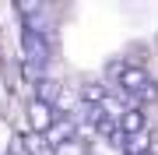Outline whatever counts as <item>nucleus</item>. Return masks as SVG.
Returning <instances> with one entry per match:
<instances>
[{
    "label": "nucleus",
    "instance_id": "nucleus-1",
    "mask_svg": "<svg viewBox=\"0 0 158 155\" xmlns=\"http://www.w3.org/2000/svg\"><path fill=\"white\" fill-rule=\"evenodd\" d=\"M109 78L116 81L119 95L130 99V106H144L158 99V81L148 74L141 63H127V60H113L109 63Z\"/></svg>",
    "mask_w": 158,
    "mask_h": 155
},
{
    "label": "nucleus",
    "instance_id": "nucleus-2",
    "mask_svg": "<svg viewBox=\"0 0 158 155\" xmlns=\"http://www.w3.org/2000/svg\"><path fill=\"white\" fill-rule=\"evenodd\" d=\"M21 50H25V74L28 81L46 78V63H49V32L21 25Z\"/></svg>",
    "mask_w": 158,
    "mask_h": 155
},
{
    "label": "nucleus",
    "instance_id": "nucleus-3",
    "mask_svg": "<svg viewBox=\"0 0 158 155\" xmlns=\"http://www.w3.org/2000/svg\"><path fill=\"white\" fill-rule=\"evenodd\" d=\"M28 123H32L35 134H49L53 127H56V113H53V106L32 99V106H28Z\"/></svg>",
    "mask_w": 158,
    "mask_h": 155
},
{
    "label": "nucleus",
    "instance_id": "nucleus-4",
    "mask_svg": "<svg viewBox=\"0 0 158 155\" xmlns=\"http://www.w3.org/2000/svg\"><path fill=\"white\" fill-rule=\"evenodd\" d=\"M144 127H148V113L141 106H127V113L119 116V131H123L127 138H141Z\"/></svg>",
    "mask_w": 158,
    "mask_h": 155
},
{
    "label": "nucleus",
    "instance_id": "nucleus-5",
    "mask_svg": "<svg viewBox=\"0 0 158 155\" xmlns=\"http://www.w3.org/2000/svg\"><path fill=\"white\" fill-rule=\"evenodd\" d=\"M21 148L28 152V155H60V148L53 144V138H49V134H35V131L21 138Z\"/></svg>",
    "mask_w": 158,
    "mask_h": 155
},
{
    "label": "nucleus",
    "instance_id": "nucleus-6",
    "mask_svg": "<svg viewBox=\"0 0 158 155\" xmlns=\"http://www.w3.org/2000/svg\"><path fill=\"white\" fill-rule=\"evenodd\" d=\"M35 99L53 106V102L60 99V81H53V78H39V81H35Z\"/></svg>",
    "mask_w": 158,
    "mask_h": 155
},
{
    "label": "nucleus",
    "instance_id": "nucleus-7",
    "mask_svg": "<svg viewBox=\"0 0 158 155\" xmlns=\"http://www.w3.org/2000/svg\"><path fill=\"white\" fill-rule=\"evenodd\" d=\"M60 155H88V144L85 141H67V144H60Z\"/></svg>",
    "mask_w": 158,
    "mask_h": 155
},
{
    "label": "nucleus",
    "instance_id": "nucleus-8",
    "mask_svg": "<svg viewBox=\"0 0 158 155\" xmlns=\"http://www.w3.org/2000/svg\"><path fill=\"white\" fill-rule=\"evenodd\" d=\"M148 144H151V155H158V131L151 134V138H148Z\"/></svg>",
    "mask_w": 158,
    "mask_h": 155
}]
</instances>
